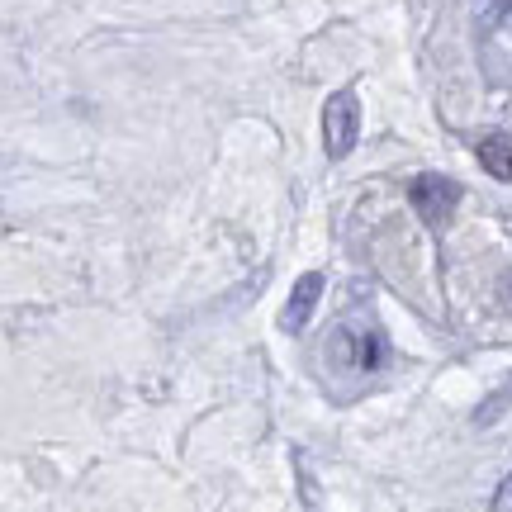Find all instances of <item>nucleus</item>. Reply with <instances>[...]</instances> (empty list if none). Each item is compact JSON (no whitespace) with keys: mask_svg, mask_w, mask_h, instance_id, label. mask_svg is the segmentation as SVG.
Returning <instances> with one entry per match:
<instances>
[{"mask_svg":"<svg viewBox=\"0 0 512 512\" xmlns=\"http://www.w3.org/2000/svg\"><path fill=\"white\" fill-rule=\"evenodd\" d=\"M328 361L351 370H380L389 361V337H384V328L375 318H347L342 328L332 332Z\"/></svg>","mask_w":512,"mask_h":512,"instance_id":"1","label":"nucleus"},{"mask_svg":"<svg viewBox=\"0 0 512 512\" xmlns=\"http://www.w3.org/2000/svg\"><path fill=\"white\" fill-rule=\"evenodd\" d=\"M479 62L494 86H512V0H498L479 24Z\"/></svg>","mask_w":512,"mask_h":512,"instance_id":"2","label":"nucleus"},{"mask_svg":"<svg viewBox=\"0 0 512 512\" xmlns=\"http://www.w3.org/2000/svg\"><path fill=\"white\" fill-rule=\"evenodd\" d=\"M356 138H361V100L347 86V91L328 95V105H323V152L332 162H342L356 147Z\"/></svg>","mask_w":512,"mask_h":512,"instance_id":"3","label":"nucleus"},{"mask_svg":"<svg viewBox=\"0 0 512 512\" xmlns=\"http://www.w3.org/2000/svg\"><path fill=\"white\" fill-rule=\"evenodd\" d=\"M408 204H413V214H418L422 223H446L451 214H456L460 204V185L451 181V176H437V171H427V176H418V181L408 185Z\"/></svg>","mask_w":512,"mask_h":512,"instance_id":"4","label":"nucleus"},{"mask_svg":"<svg viewBox=\"0 0 512 512\" xmlns=\"http://www.w3.org/2000/svg\"><path fill=\"white\" fill-rule=\"evenodd\" d=\"M318 299H323V275L318 271L299 275V280H294V290H290V304H285V313H280V328L304 332L309 328V318H313V309H318Z\"/></svg>","mask_w":512,"mask_h":512,"instance_id":"5","label":"nucleus"},{"mask_svg":"<svg viewBox=\"0 0 512 512\" xmlns=\"http://www.w3.org/2000/svg\"><path fill=\"white\" fill-rule=\"evenodd\" d=\"M475 157H479V166H484L494 181H512V138L508 133H489V138H479Z\"/></svg>","mask_w":512,"mask_h":512,"instance_id":"6","label":"nucleus"},{"mask_svg":"<svg viewBox=\"0 0 512 512\" xmlns=\"http://www.w3.org/2000/svg\"><path fill=\"white\" fill-rule=\"evenodd\" d=\"M494 512H512V475L498 484V494H494Z\"/></svg>","mask_w":512,"mask_h":512,"instance_id":"7","label":"nucleus"}]
</instances>
